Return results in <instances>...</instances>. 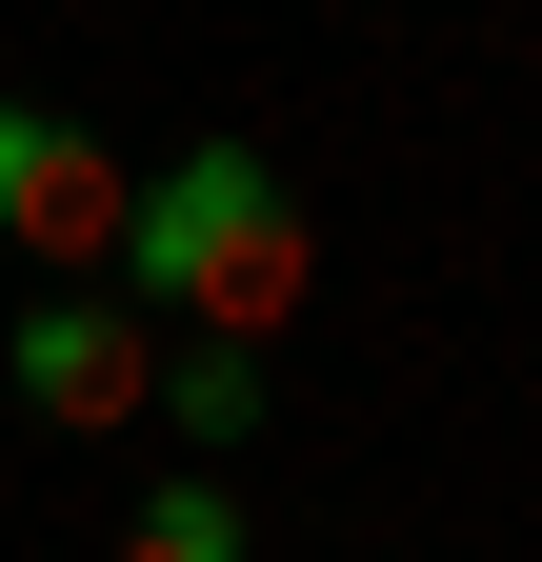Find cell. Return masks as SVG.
Here are the masks:
<instances>
[{
    "mask_svg": "<svg viewBox=\"0 0 542 562\" xmlns=\"http://www.w3.org/2000/svg\"><path fill=\"white\" fill-rule=\"evenodd\" d=\"M121 302H161V322H222V341H282L302 322V201H282V161L261 140H181V161H142L121 181Z\"/></svg>",
    "mask_w": 542,
    "mask_h": 562,
    "instance_id": "1",
    "label": "cell"
},
{
    "mask_svg": "<svg viewBox=\"0 0 542 562\" xmlns=\"http://www.w3.org/2000/svg\"><path fill=\"white\" fill-rule=\"evenodd\" d=\"M0 382H21L41 422H142V382H161V341H142V302L121 281H60V302H21V341H0Z\"/></svg>",
    "mask_w": 542,
    "mask_h": 562,
    "instance_id": "2",
    "label": "cell"
},
{
    "mask_svg": "<svg viewBox=\"0 0 542 562\" xmlns=\"http://www.w3.org/2000/svg\"><path fill=\"white\" fill-rule=\"evenodd\" d=\"M0 241H21V261H101L121 241V161L60 101H0Z\"/></svg>",
    "mask_w": 542,
    "mask_h": 562,
    "instance_id": "3",
    "label": "cell"
},
{
    "mask_svg": "<svg viewBox=\"0 0 542 562\" xmlns=\"http://www.w3.org/2000/svg\"><path fill=\"white\" fill-rule=\"evenodd\" d=\"M142 422H161L181 462H241V442H261V341L181 322V341H161V382H142Z\"/></svg>",
    "mask_w": 542,
    "mask_h": 562,
    "instance_id": "4",
    "label": "cell"
},
{
    "mask_svg": "<svg viewBox=\"0 0 542 562\" xmlns=\"http://www.w3.org/2000/svg\"><path fill=\"white\" fill-rule=\"evenodd\" d=\"M121 562H241V503H222V482H142V522H121Z\"/></svg>",
    "mask_w": 542,
    "mask_h": 562,
    "instance_id": "5",
    "label": "cell"
}]
</instances>
